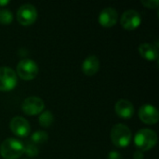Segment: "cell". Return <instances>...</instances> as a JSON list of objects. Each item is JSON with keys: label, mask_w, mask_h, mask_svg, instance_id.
Segmentation results:
<instances>
[{"label": "cell", "mask_w": 159, "mask_h": 159, "mask_svg": "<svg viewBox=\"0 0 159 159\" xmlns=\"http://www.w3.org/2000/svg\"><path fill=\"white\" fill-rule=\"evenodd\" d=\"M108 159H123L122 155L117 151H112L108 155Z\"/></svg>", "instance_id": "ffe728a7"}, {"label": "cell", "mask_w": 159, "mask_h": 159, "mask_svg": "<svg viewBox=\"0 0 159 159\" xmlns=\"http://www.w3.org/2000/svg\"><path fill=\"white\" fill-rule=\"evenodd\" d=\"M48 135L46 131L43 130H37L34 132L31 136V142H33L34 144H42L48 142Z\"/></svg>", "instance_id": "2e32d148"}, {"label": "cell", "mask_w": 159, "mask_h": 159, "mask_svg": "<svg viewBox=\"0 0 159 159\" xmlns=\"http://www.w3.org/2000/svg\"><path fill=\"white\" fill-rule=\"evenodd\" d=\"M23 154V143L18 139L7 138L0 145V155L4 159H18Z\"/></svg>", "instance_id": "7a4b0ae2"}, {"label": "cell", "mask_w": 159, "mask_h": 159, "mask_svg": "<svg viewBox=\"0 0 159 159\" xmlns=\"http://www.w3.org/2000/svg\"><path fill=\"white\" fill-rule=\"evenodd\" d=\"M8 3H9V1H7V0H0V7L7 6Z\"/></svg>", "instance_id": "7402d4cb"}, {"label": "cell", "mask_w": 159, "mask_h": 159, "mask_svg": "<svg viewBox=\"0 0 159 159\" xmlns=\"http://www.w3.org/2000/svg\"><path fill=\"white\" fill-rule=\"evenodd\" d=\"M16 74L21 79L29 81L34 79L38 75V66L31 59L20 60L16 67Z\"/></svg>", "instance_id": "277c9868"}, {"label": "cell", "mask_w": 159, "mask_h": 159, "mask_svg": "<svg viewBox=\"0 0 159 159\" xmlns=\"http://www.w3.org/2000/svg\"><path fill=\"white\" fill-rule=\"evenodd\" d=\"M138 115L141 121L147 125L157 124L159 120V114L157 109L150 103L143 104L140 108Z\"/></svg>", "instance_id": "30bf717a"}, {"label": "cell", "mask_w": 159, "mask_h": 159, "mask_svg": "<svg viewBox=\"0 0 159 159\" xmlns=\"http://www.w3.org/2000/svg\"><path fill=\"white\" fill-rule=\"evenodd\" d=\"M23 147H24V153H26V155L30 157H35L39 154V150L36 144H34L31 141L25 142V143H23Z\"/></svg>", "instance_id": "e0dca14e"}, {"label": "cell", "mask_w": 159, "mask_h": 159, "mask_svg": "<svg viewBox=\"0 0 159 159\" xmlns=\"http://www.w3.org/2000/svg\"><path fill=\"white\" fill-rule=\"evenodd\" d=\"M133 158L134 159H143L144 158V155H143V152L140 151V150H137L134 152L133 154Z\"/></svg>", "instance_id": "44dd1931"}, {"label": "cell", "mask_w": 159, "mask_h": 159, "mask_svg": "<svg viewBox=\"0 0 159 159\" xmlns=\"http://www.w3.org/2000/svg\"><path fill=\"white\" fill-rule=\"evenodd\" d=\"M122 27L127 31H133L138 28L142 22V17L140 13L135 9L126 10L120 19Z\"/></svg>", "instance_id": "ba28073f"}, {"label": "cell", "mask_w": 159, "mask_h": 159, "mask_svg": "<svg viewBox=\"0 0 159 159\" xmlns=\"http://www.w3.org/2000/svg\"><path fill=\"white\" fill-rule=\"evenodd\" d=\"M157 143V134L150 129H142L134 136V144L142 152L154 148Z\"/></svg>", "instance_id": "6da1fadb"}, {"label": "cell", "mask_w": 159, "mask_h": 159, "mask_svg": "<svg viewBox=\"0 0 159 159\" xmlns=\"http://www.w3.org/2000/svg\"><path fill=\"white\" fill-rule=\"evenodd\" d=\"M18 85V75L16 72L7 67H0V91H10Z\"/></svg>", "instance_id": "5b68a950"}, {"label": "cell", "mask_w": 159, "mask_h": 159, "mask_svg": "<svg viewBox=\"0 0 159 159\" xmlns=\"http://www.w3.org/2000/svg\"><path fill=\"white\" fill-rule=\"evenodd\" d=\"M142 5L147 8H157L159 4L158 0H142Z\"/></svg>", "instance_id": "d6986e66"}, {"label": "cell", "mask_w": 159, "mask_h": 159, "mask_svg": "<svg viewBox=\"0 0 159 159\" xmlns=\"http://www.w3.org/2000/svg\"><path fill=\"white\" fill-rule=\"evenodd\" d=\"M22 112L27 116L40 115L45 109L44 101L36 96H31L26 98L21 104Z\"/></svg>", "instance_id": "52a82bcc"}, {"label": "cell", "mask_w": 159, "mask_h": 159, "mask_svg": "<svg viewBox=\"0 0 159 159\" xmlns=\"http://www.w3.org/2000/svg\"><path fill=\"white\" fill-rule=\"evenodd\" d=\"M98 20H99V23L102 26L110 28L116 24L118 20V13L114 7H108L101 11Z\"/></svg>", "instance_id": "8fae6325"}, {"label": "cell", "mask_w": 159, "mask_h": 159, "mask_svg": "<svg viewBox=\"0 0 159 159\" xmlns=\"http://www.w3.org/2000/svg\"><path fill=\"white\" fill-rule=\"evenodd\" d=\"M100 69V60L95 55H89L82 63V72L88 75L92 76L98 73Z\"/></svg>", "instance_id": "4fadbf2b"}, {"label": "cell", "mask_w": 159, "mask_h": 159, "mask_svg": "<svg viewBox=\"0 0 159 159\" xmlns=\"http://www.w3.org/2000/svg\"><path fill=\"white\" fill-rule=\"evenodd\" d=\"M115 111L116 115L123 119L131 118L135 113V109L132 102L126 99H121L116 102L115 105Z\"/></svg>", "instance_id": "7c38bea8"}, {"label": "cell", "mask_w": 159, "mask_h": 159, "mask_svg": "<svg viewBox=\"0 0 159 159\" xmlns=\"http://www.w3.org/2000/svg\"><path fill=\"white\" fill-rule=\"evenodd\" d=\"M139 53L146 61H157L158 58L157 48L151 43H142L139 46Z\"/></svg>", "instance_id": "5bb4252c"}, {"label": "cell", "mask_w": 159, "mask_h": 159, "mask_svg": "<svg viewBox=\"0 0 159 159\" xmlns=\"http://www.w3.org/2000/svg\"><path fill=\"white\" fill-rule=\"evenodd\" d=\"M112 143L119 148L127 147L131 141V130L122 123L116 124L111 129Z\"/></svg>", "instance_id": "3957f363"}, {"label": "cell", "mask_w": 159, "mask_h": 159, "mask_svg": "<svg viewBox=\"0 0 159 159\" xmlns=\"http://www.w3.org/2000/svg\"><path fill=\"white\" fill-rule=\"evenodd\" d=\"M37 19V10L34 5L23 4L17 10V20L20 24L29 26L35 22Z\"/></svg>", "instance_id": "8992f818"}, {"label": "cell", "mask_w": 159, "mask_h": 159, "mask_svg": "<svg viewBox=\"0 0 159 159\" xmlns=\"http://www.w3.org/2000/svg\"><path fill=\"white\" fill-rule=\"evenodd\" d=\"M9 129L18 137H27L31 132L29 122L22 116H15L9 122Z\"/></svg>", "instance_id": "9c48e42d"}, {"label": "cell", "mask_w": 159, "mask_h": 159, "mask_svg": "<svg viewBox=\"0 0 159 159\" xmlns=\"http://www.w3.org/2000/svg\"><path fill=\"white\" fill-rule=\"evenodd\" d=\"M38 122H39L41 127H43V128H49L53 124V122H54V116L48 110L44 111V112H42L40 114V116L38 117Z\"/></svg>", "instance_id": "9a60e30c"}, {"label": "cell", "mask_w": 159, "mask_h": 159, "mask_svg": "<svg viewBox=\"0 0 159 159\" xmlns=\"http://www.w3.org/2000/svg\"><path fill=\"white\" fill-rule=\"evenodd\" d=\"M13 20V14L7 8H0V23L4 25L10 24Z\"/></svg>", "instance_id": "ac0fdd59"}]
</instances>
